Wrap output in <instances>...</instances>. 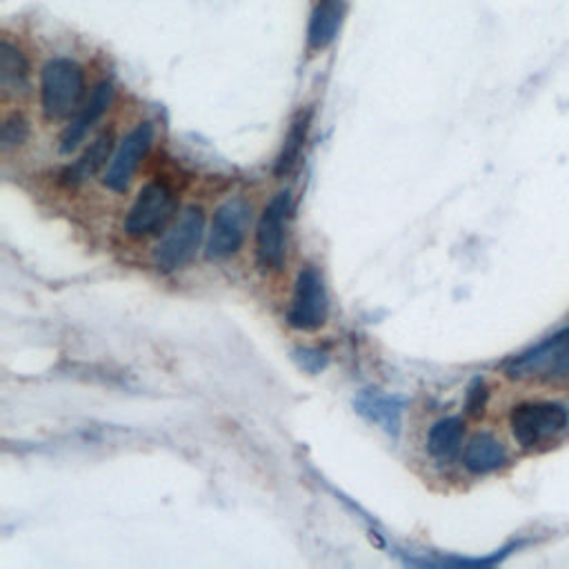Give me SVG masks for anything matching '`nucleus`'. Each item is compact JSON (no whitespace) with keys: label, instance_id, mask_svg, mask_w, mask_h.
<instances>
[{"label":"nucleus","instance_id":"nucleus-5","mask_svg":"<svg viewBox=\"0 0 569 569\" xmlns=\"http://www.w3.org/2000/svg\"><path fill=\"white\" fill-rule=\"evenodd\" d=\"M204 236V213L200 207H187L176 224L164 233L158 242L153 260L162 271H176L189 264L202 242Z\"/></svg>","mask_w":569,"mask_h":569},{"label":"nucleus","instance_id":"nucleus-9","mask_svg":"<svg viewBox=\"0 0 569 569\" xmlns=\"http://www.w3.org/2000/svg\"><path fill=\"white\" fill-rule=\"evenodd\" d=\"M151 140H153V127L149 122H140L136 129H131L122 138L120 147L113 153V158H111V162L107 167V173L102 178L107 189L118 191V193L127 191V187H129V182H131L140 160L144 158V153L151 147Z\"/></svg>","mask_w":569,"mask_h":569},{"label":"nucleus","instance_id":"nucleus-1","mask_svg":"<svg viewBox=\"0 0 569 569\" xmlns=\"http://www.w3.org/2000/svg\"><path fill=\"white\" fill-rule=\"evenodd\" d=\"M511 380L560 382L569 378V327L547 336L505 365Z\"/></svg>","mask_w":569,"mask_h":569},{"label":"nucleus","instance_id":"nucleus-6","mask_svg":"<svg viewBox=\"0 0 569 569\" xmlns=\"http://www.w3.org/2000/svg\"><path fill=\"white\" fill-rule=\"evenodd\" d=\"M329 316V296L325 289L322 273L307 264L298 271L291 302L287 309L289 327L298 331H316L327 322Z\"/></svg>","mask_w":569,"mask_h":569},{"label":"nucleus","instance_id":"nucleus-10","mask_svg":"<svg viewBox=\"0 0 569 569\" xmlns=\"http://www.w3.org/2000/svg\"><path fill=\"white\" fill-rule=\"evenodd\" d=\"M113 98V87L111 82H98L82 109L76 113V118L69 122V127L62 131L60 138V151L69 153L78 147V142L87 136V131L100 120V116L109 109Z\"/></svg>","mask_w":569,"mask_h":569},{"label":"nucleus","instance_id":"nucleus-3","mask_svg":"<svg viewBox=\"0 0 569 569\" xmlns=\"http://www.w3.org/2000/svg\"><path fill=\"white\" fill-rule=\"evenodd\" d=\"M569 425V409L556 400H527L509 411V429L513 440L533 449L556 438Z\"/></svg>","mask_w":569,"mask_h":569},{"label":"nucleus","instance_id":"nucleus-8","mask_svg":"<svg viewBox=\"0 0 569 569\" xmlns=\"http://www.w3.org/2000/svg\"><path fill=\"white\" fill-rule=\"evenodd\" d=\"M251 224V204L249 200L236 196L224 200L211 220L209 240H207V256L222 260L240 251L247 238V229Z\"/></svg>","mask_w":569,"mask_h":569},{"label":"nucleus","instance_id":"nucleus-15","mask_svg":"<svg viewBox=\"0 0 569 569\" xmlns=\"http://www.w3.org/2000/svg\"><path fill=\"white\" fill-rule=\"evenodd\" d=\"M309 124H311V109H305L300 111L291 127H289V133L284 138V144L280 149V156L276 160V176H287L291 173L298 162H300V156H302V149H305V140H307V133H309Z\"/></svg>","mask_w":569,"mask_h":569},{"label":"nucleus","instance_id":"nucleus-12","mask_svg":"<svg viewBox=\"0 0 569 569\" xmlns=\"http://www.w3.org/2000/svg\"><path fill=\"white\" fill-rule=\"evenodd\" d=\"M465 438V422L458 416L440 418L427 433V451L436 462H451L458 458Z\"/></svg>","mask_w":569,"mask_h":569},{"label":"nucleus","instance_id":"nucleus-11","mask_svg":"<svg viewBox=\"0 0 569 569\" xmlns=\"http://www.w3.org/2000/svg\"><path fill=\"white\" fill-rule=\"evenodd\" d=\"M462 465L467 471H471L476 476L491 473L507 465V449L496 436H491L487 431H478L465 445Z\"/></svg>","mask_w":569,"mask_h":569},{"label":"nucleus","instance_id":"nucleus-18","mask_svg":"<svg viewBox=\"0 0 569 569\" xmlns=\"http://www.w3.org/2000/svg\"><path fill=\"white\" fill-rule=\"evenodd\" d=\"M29 138V122L13 113L4 120L2 129H0V144H2V151H11L16 147H20L24 140Z\"/></svg>","mask_w":569,"mask_h":569},{"label":"nucleus","instance_id":"nucleus-19","mask_svg":"<svg viewBox=\"0 0 569 569\" xmlns=\"http://www.w3.org/2000/svg\"><path fill=\"white\" fill-rule=\"evenodd\" d=\"M485 398H487V389H485V385H482L480 380H476V385L469 389V396H467V409H469L471 413L482 411Z\"/></svg>","mask_w":569,"mask_h":569},{"label":"nucleus","instance_id":"nucleus-17","mask_svg":"<svg viewBox=\"0 0 569 569\" xmlns=\"http://www.w3.org/2000/svg\"><path fill=\"white\" fill-rule=\"evenodd\" d=\"M360 411L373 420L376 425H380L385 431L389 433H396L398 431V425H400V407L389 400V398H373V396H367L358 402Z\"/></svg>","mask_w":569,"mask_h":569},{"label":"nucleus","instance_id":"nucleus-14","mask_svg":"<svg viewBox=\"0 0 569 569\" xmlns=\"http://www.w3.org/2000/svg\"><path fill=\"white\" fill-rule=\"evenodd\" d=\"M0 89L2 96H20L29 89V67L20 49L11 42H0Z\"/></svg>","mask_w":569,"mask_h":569},{"label":"nucleus","instance_id":"nucleus-7","mask_svg":"<svg viewBox=\"0 0 569 569\" xmlns=\"http://www.w3.org/2000/svg\"><path fill=\"white\" fill-rule=\"evenodd\" d=\"M173 209H176L173 191L164 182L151 180L138 191L133 204L124 216L122 229L129 238L151 236L167 224V220L173 216Z\"/></svg>","mask_w":569,"mask_h":569},{"label":"nucleus","instance_id":"nucleus-2","mask_svg":"<svg viewBox=\"0 0 569 569\" xmlns=\"http://www.w3.org/2000/svg\"><path fill=\"white\" fill-rule=\"evenodd\" d=\"M84 96V73L69 58H53L40 76L42 111L49 120H64L78 113Z\"/></svg>","mask_w":569,"mask_h":569},{"label":"nucleus","instance_id":"nucleus-4","mask_svg":"<svg viewBox=\"0 0 569 569\" xmlns=\"http://www.w3.org/2000/svg\"><path fill=\"white\" fill-rule=\"evenodd\" d=\"M291 216L289 191L276 193L256 227V262L262 271H278L287 258V229Z\"/></svg>","mask_w":569,"mask_h":569},{"label":"nucleus","instance_id":"nucleus-13","mask_svg":"<svg viewBox=\"0 0 569 569\" xmlns=\"http://www.w3.org/2000/svg\"><path fill=\"white\" fill-rule=\"evenodd\" d=\"M345 13V0H320L311 13L307 42L311 49H325L333 42Z\"/></svg>","mask_w":569,"mask_h":569},{"label":"nucleus","instance_id":"nucleus-16","mask_svg":"<svg viewBox=\"0 0 569 569\" xmlns=\"http://www.w3.org/2000/svg\"><path fill=\"white\" fill-rule=\"evenodd\" d=\"M111 147H113V136H111V131L100 133V136L84 149V153L64 171V180H67L69 184H80V182H84L87 178H91V176L109 160Z\"/></svg>","mask_w":569,"mask_h":569}]
</instances>
